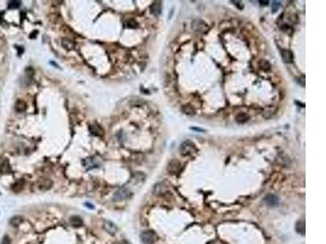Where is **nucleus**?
<instances>
[{"instance_id": "obj_1", "label": "nucleus", "mask_w": 326, "mask_h": 244, "mask_svg": "<svg viewBox=\"0 0 326 244\" xmlns=\"http://www.w3.org/2000/svg\"><path fill=\"white\" fill-rule=\"evenodd\" d=\"M140 238L143 243L153 244L158 239V235L152 230H145L140 235Z\"/></svg>"}, {"instance_id": "obj_2", "label": "nucleus", "mask_w": 326, "mask_h": 244, "mask_svg": "<svg viewBox=\"0 0 326 244\" xmlns=\"http://www.w3.org/2000/svg\"><path fill=\"white\" fill-rule=\"evenodd\" d=\"M196 146L192 142L186 141L182 143L180 146V152L183 155H190L196 152Z\"/></svg>"}, {"instance_id": "obj_3", "label": "nucleus", "mask_w": 326, "mask_h": 244, "mask_svg": "<svg viewBox=\"0 0 326 244\" xmlns=\"http://www.w3.org/2000/svg\"><path fill=\"white\" fill-rule=\"evenodd\" d=\"M51 186H52V181L48 178H41L36 183L37 190L41 192H45L47 190H50Z\"/></svg>"}, {"instance_id": "obj_4", "label": "nucleus", "mask_w": 326, "mask_h": 244, "mask_svg": "<svg viewBox=\"0 0 326 244\" xmlns=\"http://www.w3.org/2000/svg\"><path fill=\"white\" fill-rule=\"evenodd\" d=\"M263 201L268 207H274L279 203V198L275 194H267L264 197Z\"/></svg>"}, {"instance_id": "obj_5", "label": "nucleus", "mask_w": 326, "mask_h": 244, "mask_svg": "<svg viewBox=\"0 0 326 244\" xmlns=\"http://www.w3.org/2000/svg\"><path fill=\"white\" fill-rule=\"evenodd\" d=\"M130 196V192L127 189L122 188L120 190L117 191V193L115 194L114 198L116 200H123L126 199H128Z\"/></svg>"}, {"instance_id": "obj_6", "label": "nucleus", "mask_w": 326, "mask_h": 244, "mask_svg": "<svg viewBox=\"0 0 326 244\" xmlns=\"http://www.w3.org/2000/svg\"><path fill=\"white\" fill-rule=\"evenodd\" d=\"M103 227L110 235H115L117 231V225L110 221H105L103 224Z\"/></svg>"}, {"instance_id": "obj_7", "label": "nucleus", "mask_w": 326, "mask_h": 244, "mask_svg": "<svg viewBox=\"0 0 326 244\" xmlns=\"http://www.w3.org/2000/svg\"><path fill=\"white\" fill-rule=\"evenodd\" d=\"M166 192H167V187L163 183H158L155 185V186L153 187V190H152L153 194H155L157 196L163 195Z\"/></svg>"}, {"instance_id": "obj_8", "label": "nucleus", "mask_w": 326, "mask_h": 244, "mask_svg": "<svg viewBox=\"0 0 326 244\" xmlns=\"http://www.w3.org/2000/svg\"><path fill=\"white\" fill-rule=\"evenodd\" d=\"M281 57L282 60L286 63H290L294 60V55L292 53V51L288 49H284L281 51Z\"/></svg>"}, {"instance_id": "obj_9", "label": "nucleus", "mask_w": 326, "mask_h": 244, "mask_svg": "<svg viewBox=\"0 0 326 244\" xmlns=\"http://www.w3.org/2000/svg\"><path fill=\"white\" fill-rule=\"evenodd\" d=\"M181 168V165L179 162L178 160H172L169 163V165H168V171L170 172L171 173H177L180 170Z\"/></svg>"}, {"instance_id": "obj_10", "label": "nucleus", "mask_w": 326, "mask_h": 244, "mask_svg": "<svg viewBox=\"0 0 326 244\" xmlns=\"http://www.w3.org/2000/svg\"><path fill=\"white\" fill-rule=\"evenodd\" d=\"M150 12L152 15L154 16H159L162 12V3L161 2H154L152 3V6L150 7Z\"/></svg>"}, {"instance_id": "obj_11", "label": "nucleus", "mask_w": 326, "mask_h": 244, "mask_svg": "<svg viewBox=\"0 0 326 244\" xmlns=\"http://www.w3.org/2000/svg\"><path fill=\"white\" fill-rule=\"evenodd\" d=\"M193 28L195 30H197V31H206L208 29V27L206 25V24L205 22H203L202 20H194L193 23Z\"/></svg>"}, {"instance_id": "obj_12", "label": "nucleus", "mask_w": 326, "mask_h": 244, "mask_svg": "<svg viewBox=\"0 0 326 244\" xmlns=\"http://www.w3.org/2000/svg\"><path fill=\"white\" fill-rule=\"evenodd\" d=\"M70 225L73 227H81L83 225V221L79 216H72L70 218Z\"/></svg>"}, {"instance_id": "obj_13", "label": "nucleus", "mask_w": 326, "mask_h": 244, "mask_svg": "<svg viewBox=\"0 0 326 244\" xmlns=\"http://www.w3.org/2000/svg\"><path fill=\"white\" fill-rule=\"evenodd\" d=\"M23 221H24V218H23L22 216H13V217L10 219L9 223L10 225L13 226V227H17Z\"/></svg>"}, {"instance_id": "obj_14", "label": "nucleus", "mask_w": 326, "mask_h": 244, "mask_svg": "<svg viewBox=\"0 0 326 244\" xmlns=\"http://www.w3.org/2000/svg\"><path fill=\"white\" fill-rule=\"evenodd\" d=\"M296 231L302 235H305V222H304V221H298L296 223Z\"/></svg>"}, {"instance_id": "obj_15", "label": "nucleus", "mask_w": 326, "mask_h": 244, "mask_svg": "<svg viewBox=\"0 0 326 244\" xmlns=\"http://www.w3.org/2000/svg\"><path fill=\"white\" fill-rule=\"evenodd\" d=\"M236 120H237L238 123H245V122H246L249 120V116L246 113L241 112V113H239L236 117Z\"/></svg>"}, {"instance_id": "obj_16", "label": "nucleus", "mask_w": 326, "mask_h": 244, "mask_svg": "<svg viewBox=\"0 0 326 244\" xmlns=\"http://www.w3.org/2000/svg\"><path fill=\"white\" fill-rule=\"evenodd\" d=\"M259 65L261 68V69L264 70V71H269L271 69V64L269 63V62L267 60H262L259 62Z\"/></svg>"}, {"instance_id": "obj_17", "label": "nucleus", "mask_w": 326, "mask_h": 244, "mask_svg": "<svg viewBox=\"0 0 326 244\" xmlns=\"http://www.w3.org/2000/svg\"><path fill=\"white\" fill-rule=\"evenodd\" d=\"M183 111H184V113L186 115H190V116H193V115H194V113H195V110H194V108L191 106L190 104H187V105H185V106H184L183 107Z\"/></svg>"}, {"instance_id": "obj_18", "label": "nucleus", "mask_w": 326, "mask_h": 244, "mask_svg": "<svg viewBox=\"0 0 326 244\" xmlns=\"http://www.w3.org/2000/svg\"><path fill=\"white\" fill-rule=\"evenodd\" d=\"M10 170H11V168H10L9 163L7 161V160L3 162V164L1 165V166H0V172L2 173H9Z\"/></svg>"}, {"instance_id": "obj_19", "label": "nucleus", "mask_w": 326, "mask_h": 244, "mask_svg": "<svg viewBox=\"0 0 326 244\" xmlns=\"http://www.w3.org/2000/svg\"><path fill=\"white\" fill-rule=\"evenodd\" d=\"M26 103L22 100H18L16 103V110L17 111H24L26 110Z\"/></svg>"}, {"instance_id": "obj_20", "label": "nucleus", "mask_w": 326, "mask_h": 244, "mask_svg": "<svg viewBox=\"0 0 326 244\" xmlns=\"http://www.w3.org/2000/svg\"><path fill=\"white\" fill-rule=\"evenodd\" d=\"M21 6V1L17 0H12L8 3V8L9 9H16Z\"/></svg>"}, {"instance_id": "obj_21", "label": "nucleus", "mask_w": 326, "mask_h": 244, "mask_svg": "<svg viewBox=\"0 0 326 244\" xmlns=\"http://www.w3.org/2000/svg\"><path fill=\"white\" fill-rule=\"evenodd\" d=\"M23 187H24V182L22 181H19L13 185L12 190L14 191H16V192H18V191H21L22 190Z\"/></svg>"}, {"instance_id": "obj_22", "label": "nucleus", "mask_w": 326, "mask_h": 244, "mask_svg": "<svg viewBox=\"0 0 326 244\" xmlns=\"http://www.w3.org/2000/svg\"><path fill=\"white\" fill-rule=\"evenodd\" d=\"M62 44H63L64 47L66 48V49H68V50H70V49H72V48L73 47V42L70 41V40H69V39H64Z\"/></svg>"}, {"instance_id": "obj_23", "label": "nucleus", "mask_w": 326, "mask_h": 244, "mask_svg": "<svg viewBox=\"0 0 326 244\" xmlns=\"http://www.w3.org/2000/svg\"><path fill=\"white\" fill-rule=\"evenodd\" d=\"M1 244H11V239H10L8 235H4L3 236Z\"/></svg>"}, {"instance_id": "obj_24", "label": "nucleus", "mask_w": 326, "mask_h": 244, "mask_svg": "<svg viewBox=\"0 0 326 244\" xmlns=\"http://www.w3.org/2000/svg\"><path fill=\"white\" fill-rule=\"evenodd\" d=\"M281 7V3L280 2H273V4H272V11L273 12H276L277 10L279 9V7Z\"/></svg>"}, {"instance_id": "obj_25", "label": "nucleus", "mask_w": 326, "mask_h": 244, "mask_svg": "<svg viewBox=\"0 0 326 244\" xmlns=\"http://www.w3.org/2000/svg\"><path fill=\"white\" fill-rule=\"evenodd\" d=\"M259 3L261 5H267L268 4V1H259Z\"/></svg>"}, {"instance_id": "obj_26", "label": "nucleus", "mask_w": 326, "mask_h": 244, "mask_svg": "<svg viewBox=\"0 0 326 244\" xmlns=\"http://www.w3.org/2000/svg\"><path fill=\"white\" fill-rule=\"evenodd\" d=\"M121 244H131L129 241H127V240H122V241L121 242Z\"/></svg>"}]
</instances>
